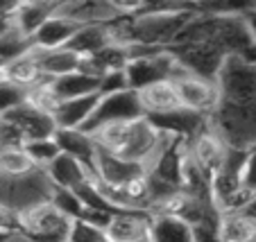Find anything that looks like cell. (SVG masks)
<instances>
[{
  "label": "cell",
  "mask_w": 256,
  "mask_h": 242,
  "mask_svg": "<svg viewBox=\"0 0 256 242\" xmlns=\"http://www.w3.org/2000/svg\"><path fill=\"white\" fill-rule=\"evenodd\" d=\"M10 233H12V231H5V229H0V242H5L7 238H10Z\"/></svg>",
  "instance_id": "40"
},
{
  "label": "cell",
  "mask_w": 256,
  "mask_h": 242,
  "mask_svg": "<svg viewBox=\"0 0 256 242\" xmlns=\"http://www.w3.org/2000/svg\"><path fill=\"white\" fill-rule=\"evenodd\" d=\"M166 50L174 57L179 68L206 79H216L222 61L227 59L222 50L206 39H179Z\"/></svg>",
  "instance_id": "5"
},
{
  "label": "cell",
  "mask_w": 256,
  "mask_h": 242,
  "mask_svg": "<svg viewBox=\"0 0 256 242\" xmlns=\"http://www.w3.org/2000/svg\"><path fill=\"white\" fill-rule=\"evenodd\" d=\"M136 97H138V104L143 109V116H161V113L174 111V109L182 107L174 84L170 79L140 88V91H136Z\"/></svg>",
  "instance_id": "20"
},
{
  "label": "cell",
  "mask_w": 256,
  "mask_h": 242,
  "mask_svg": "<svg viewBox=\"0 0 256 242\" xmlns=\"http://www.w3.org/2000/svg\"><path fill=\"white\" fill-rule=\"evenodd\" d=\"M216 82L222 102L256 109V63L240 54H229L218 70Z\"/></svg>",
  "instance_id": "3"
},
{
  "label": "cell",
  "mask_w": 256,
  "mask_h": 242,
  "mask_svg": "<svg viewBox=\"0 0 256 242\" xmlns=\"http://www.w3.org/2000/svg\"><path fill=\"white\" fill-rule=\"evenodd\" d=\"M23 147L36 168H46V165L57 159V154H59V145L54 143V136L52 138H41V141H30V143H25Z\"/></svg>",
  "instance_id": "30"
},
{
  "label": "cell",
  "mask_w": 256,
  "mask_h": 242,
  "mask_svg": "<svg viewBox=\"0 0 256 242\" xmlns=\"http://www.w3.org/2000/svg\"><path fill=\"white\" fill-rule=\"evenodd\" d=\"M216 236L218 242H256V213L252 209L220 213Z\"/></svg>",
  "instance_id": "14"
},
{
  "label": "cell",
  "mask_w": 256,
  "mask_h": 242,
  "mask_svg": "<svg viewBox=\"0 0 256 242\" xmlns=\"http://www.w3.org/2000/svg\"><path fill=\"white\" fill-rule=\"evenodd\" d=\"M148 170L138 163L122 159L118 154H109V152L98 150V161H96V179L104 181L109 186H125L134 177L143 175Z\"/></svg>",
  "instance_id": "17"
},
{
  "label": "cell",
  "mask_w": 256,
  "mask_h": 242,
  "mask_svg": "<svg viewBox=\"0 0 256 242\" xmlns=\"http://www.w3.org/2000/svg\"><path fill=\"white\" fill-rule=\"evenodd\" d=\"M186 147H188V156L193 159V163L202 170V175L208 181L213 179V175L218 170L222 168L224 156H227V150H229L222 138L208 127V122L190 141H186Z\"/></svg>",
  "instance_id": "10"
},
{
  "label": "cell",
  "mask_w": 256,
  "mask_h": 242,
  "mask_svg": "<svg viewBox=\"0 0 256 242\" xmlns=\"http://www.w3.org/2000/svg\"><path fill=\"white\" fill-rule=\"evenodd\" d=\"M80 27H82V25H78L75 20L64 18V16H59V14H52L32 34L30 43H32V48H39V50L64 48V45H68V41L72 39V34L78 32Z\"/></svg>",
  "instance_id": "19"
},
{
  "label": "cell",
  "mask_w": 256,
  "mask_h": 242,
  "mask_svg": "<svg viewBox=\"0 0 256 242\" xmlns=\"http://www.w3.org/2000/svg\"><path fill=\"white\" fill-rule=\"evenodd\" d=\"M52 91L57 93L59 102L62 100H72V97H82V95H91V93H100V79L91 77L84 73H70L64 77L50 79Z\"/></svg>",
  "instance_id": "26"
},
{
  "label": "cell",
  "mask_w": 256,
  "mask_h": 242,
  "mask_svg": "<svg viewBox=\"0 0 256 242\" xmlns=\"http://www.w3.org/2000/svg\"><path fill=\"white\" fill-rule=\"evenodd\" d=\"M54 9H57V2L52 0H25L16 5L12 14V25L28 39H32V34L54 14Z\"/></svg>",
  "instance_id": "22"
},
{
  "label": "cell",
  "mask_w": 256,
  "mask_h": 242,
  "mask_svg": "<svg viewBox=\"0 0 256 242\" xmlns=\"http://www.w3.org/2000/svg\"><path fill=\"white\" fill-rule=\"evenodd\" d=\"M177 61L168 50H156L150 54H140V57L130 59V63L125 66V79H127V88L132 91H140V88L150 86V84L164 82L170 79L177 70Z\"/></svg>",
  "instance_id": "8"
},
{
  "label": "cell",
  "mask_w": 256,
  "mask_h": 242,
  "mask_svg": "<svg viewBox=\"0 0 256 242\" xmlns=\"http://www.w3.org/2000/svg\"><path fill=\"white\" fill-rule=\"evenodd\" d=\"M5 118L20 131L25 143L41 141V138H52V136L57 134V122H54V118L28 107L25 102L18 104V107H14L12 111H7Z\"/></svg>",
  "instance_id": "11"
},
{
  "label": "cell",
  "mask_w": 256,
  "mask_h": 242,
  "mask_svg": "<svg viewBox=\"0 0 256 242\" xmlns=\"http://www.w3.org/2000/svg\"><path fill=\"white\" fill-rule=\"evenodd\" d=\"M30 48H32L30 39L25 34H20L16 27H10V29H5V32H0V63L7 66V63L14 61L16 57L25 54Z\"/></svg>",
  "instance_id": "29"
},
{
  "label": "cell",
  "mask_w": 256,
  "mask_h": 242,
  "mask_svg": "<svg viewBox=\"0 0 256 242\" xmlns=\"http://www.w3.org/2000/svg\"><path fill=\"white\" fill-rule=\"evenodd\" d=\"M7 75H10V84L20 91H28V88L36 86L39 82H44V75H41V68L36 63V57H34L32 48L25 54L16 57L14 61L7 63Z\"/></svg>",
  "instance_id": "25"
},
{
  "label": "cell",
  "mask_w": 256,
  "mask_h": 242,
  "mask_svg": "<svg viewBox=\"0 0 256 242\" xmlns=\"http://www.w3.org/2000/svg\"><path fill=\"white\" fill-rule=\"evenodd\" d=\"M5 242H32V240H30V238L25 236V233H20V231H12V233H10V238H7Z\"/></svg>",
  "instance_id": "38"
},
{
  "label": "cell",
  "mask_w": 256,
  "mask_h": 242,
  "mask_svg": "<svg viewBox=\"0 0 256 242\" xmlns=\"http://www.w3.org/2000/svg\"><path fill=\"white\" fill-rule=\"evenodd\" d=\"M100 97V93H91V95L72 97V100H62L52 113L57 129H82L93 116Z\"/></svg>",
  "instance_id": "16"
},
{
  "label": "cell",
  "mask_w": 256,
  "mask_h": 242,
  "mask_svg": "<svg viewBox=\"0 0 256 242\" xmlns=\"http://www.w3.org/2000/svg\"><path fill=\"white\" fill-rule=\"evenodd\" d=\"M240 184H242V188H247L250 193L256 195V147L247 150V154H245L242 170H240Z\"/></svg>",
  "instance_id": "34"
},
{
  "label": "cell",
  "mask_w": 256,
  "mask_h": 242,
  "mask_svg": "<svg viewBox=\"0 0 256 242\" xmlns=\"http://www.w3.org/2000/svg\"><path fill=\"white\" fill-rule=\"evenodd\" d=\"M54 143L59 145V152H62V154H68L75 161H80V163L96 177L98 145H96L91 134H86L84 129H57Z\"/></svg>",
  "instance_id": "13"
},
{
  "label": "cell",
  "mask_w": 256,
  "mask_h": 242,
  "mask_svg": "<svg viewBox=\"0 0 256 242\" xmlns=\"http://www.w3.org/2000/svg\"><path fill=\"white\" fill-rule=\"evenodd\" d=\"M72 220L64 215L52 202H41L18 213V231L32 242H68Z\"/></svg>",
  "instance_id": "4"
},
{
  "label": "cell",
  "mask_w": 256,
  "mask_h": 242,
  "mask_svg": "<svg viewBox=\"0 0 256 242\" xmlns=\"http://www.w3.org/2000/svg\"><path fill=\"white\" fill-rule=\"evenodd\" d=\"M0 229L5 231H18V215L14 211H10L7 206L0 204Z\"/></svg>",
  "instance_id": "36"
},
{
  "label": "cell",
  "mask_w": 256,
  "mask_h": 242,
  "mask_svg": "<svg viewBox=\"0 0 256 242\" xmlns=\"http://www.w3.org/2000/svg\"><path fill=\"white\" fill-rule=\"evenodd\" d=\"M2 84H10V75H7L5 63H0V86H2Z\"/></svg>",
  "instance_id": "39"
},
{
  "label": "cell",
  "mask_w": 256,
  "mask_h": 242,
  "mask_svg": "<svg viewBox=\"0 0 256 242\" xmlns=\"http://www.w3.org/2000/svg\"><path fill=\"white\" fill-rule=\"evenodd\" d=\"M36 165L32 163L25 147H0V175L2 177H23Z\"/></svg>",
  "instance_id": "27"
},
{
  "label": "cell",
  "mask_w": 256,
  "mask_h": 242,
  "mask_svg": "<svg viewBox=\"0 0 256 242\" xmlns=\"http://www.w3.org/2000/svg\"><path fill=\"white\" fill-rule=\"evenodd\" d=\"M136 242H152V240H150V236H145V238H140V240H136Z\"/></svg>",
  "instance_id": "41"
},
{
  "label": "cell",
  "mask_w": 256,
  "mask_h": 242,
  "mask_svg": "<svg viewBox=\"0 0 256 242\" xmlns=\"http://www.w3.org/2000/svg\"><path fill=\"white\" fill-rule=\"evenodd\" d=\"M112 43H114L112 23H91V25H82L78 32L72 34V39L68 41L66 48L78 52L80 57H91V54H98L100 50L109 48Z\"/></svg>",
  "instance_id": "23"
},
{
  "label": "cell",
  "mask_w": 256,
  "mask_h": 242,
  "mask_svg": "<svg viewBox=\"0 0 256 242\" xmlns=\"http://www.w3.org/2000/svg\"><path fill=\"white\" fill-rule=\"evenodd\" d=\"M127 88V79L125 73H109L100 79V95H106V93H116V91H125Z\"/></svg>",
  "instance_id": "35"
},
{
  "label": "cell",
  "mask_w": 256,
  "mask_h": 242,
  "mask_svg": "<svg viewBox=\"0 0 256 242\" xmlns=\"http://www.w3.org/2000/svg\"><path fill=\"white\" fill-rule=\"evenodd\" d=\"M50 202H52L64 215H68L70 220H78L84 211L82 199L75 195V190H68V188H57V186H54Z\"/></svg>",
  "instance_id": "31"
},
{
  "label": "cell",
  "mask_w": 256,
  "mask_h": 242,
  "mask_svg": "<svg viewBox=\"0 0 256 242\" xmlns=\"http://www.w3.org/2000/svg\"><path fill=\"white\" fill-rule=\"evenodd\" d=\"M250 209H252V211H254V213H256V199H254V204H252Z\"/></svg>",
  "instance_id": "42"
},
{
  "label": "cell",
  "mask_w": 256,
  "mask_h": 242,
  "mask_svg": "<svg viewBox=\"0 0 256 242\" xmlns=\"http://www.w3.org/2000/svg\"><path fill=\"white\" fill-rule=\"evenodd\" d=\"M148 236L152 242H195V231L188 222L166 215H150Z\"/></svg>",
  "instance_id": "24"
},
{
  "label": "cell",
  "mask_w": 256,
  "mask_h": 242,
  "mask_svg": "<svg viewBox=\"0 0 256 242\" xmlns=\"http://www.w3.org/2000/svg\"><path fill=\"white\" fill-rule=\"evenodd\" d=\"M52 188L54 186L44 168H34L23 177L0 175V204L18 215L41 202H50Z\"/></svg>",
  "instance_id": "2"
},
{
  "label": "cell",
  "mask_w": 256,
  "mask_h": 242,
  "mask_svg": "<svg viewBox=\"0 0 256 242\" xmlns=\"http://www.w3.org/2000/svg\"><path fill=\"white\" fill-rule=\"evenodd\" d=\"M23 100H25V91L12 86V84H2L0 86V116H5L14 107L23 104Z\"/></svg>",
  "instance_id": "33"
},
{
  "label": "cell",
  "mask_w": 256,
  "mask_h": 242,
  "mask_svg": "<svg viewBox=\"0 0 256 242\" xmlns=\"http://www.w3.org/2000/svg\"><path fill=\"white\" fill-rule=\"evenodd\" d=\"M150 233V213L148 211H125L116 213L104 229L109 242H136Z\"/></svg>",
  "instance_id": "15"
},
{
  "label": "cell",
  "mask_w": 256,
  "mask_h": 242,
  "mask_svg": "<svg viewBox=\"0 0 256 242\" xmlns=\"http://www.w3.org/2000/svg\"><path fill=\"white\" fill-rule=\"evenodd\" d=\"M34 57H36V63L41 68V75L46 79H57L64 77V75L78 73L80 63H82V57L78 52H72L70 48H54V50H39L32 48Z\"/></svg>",
  "instance_id": "21"
},
{
  "label": "cell",
  "mask_w": 256,
  "mask_h": 242,
  "mask_svg": "<svg viewBox=\"0 0 256 242\" xmlns=\"http://www.w3.org/2000/svg\"><path fill=\"white\" fill-rule=\"evenodd\" d=\"M150 122L156 127L159 131H164L170 138H182V141H190L198 131H202L206 127L208 118L202 113H195L190 109L179 107L174 111L161 113V116H148Z\"/></svg>",
  "instance_id": "12"
},
{
  "label": "cell",
  "mask_w": 256,
  "mask_h": 242,
  "mask_svg": "<svg viewBox=\"0 0 256 242\" xmlns=\"http://www.w3.org/2000/svg\"><path fill=\"white\" fill-rule=\"evenodd\" d=\"M242 18H245L247 27H250V34H252V39H254L256 43V7L252 5H245V9H242Z\"/></svg>",
  "instance_id": "37"
},
{
  "label": "cell",
  "mask_w": 256,
  "mask_h": 242,
  "mask_svg": "<svg viewBox=\"0 0 256 242\" xmlns=\"http://www.w3.org/2000/svg\"><path fill=\"white\" fill-rule=\"evenodd\" d=\"M44 170H46V175H48V179L52 181V186H57V188L78 190L80 186H84L86 181L96 179L80 161H75L68 154H62V152H59L57 159L50 161Z\"/></svg>",
  "instance_id": "18"
},
{
  "label": "cell",
  "mask_w": 256,
  "mask_h": 242,
  "mask_svg": "<svg viewBox=\"0 0 256 242\" xmlns=\"http://www.w3.org/2000/svg\"><path fill=\"white\" fill-rule=\"evenodd\" d=\"M143 116V109L138 104L136 91L125 88V91L116 93H106L100 97L93 116L88 118V122L82 127L86 134H93L98 127L106 125V122H116V120H136Z\"/></svg>",
  "instance_id": "9"
},
{
  "label": "cell",
  "mask_w": 256,
  "mask_h": 242,
  "mask_svg": "<svg viewBox=\"0 0 256 242\" xmlns=\"http://www.w3.org/2000/svg\"><path fill=\"white\" fill-rule=\"evenodd\" d=\"M106 242H109V240H106Z\"/></svg>",
  "instance_id": "43"
},
{
  "label": "cell",
  "mask_w": 256,
  "mask_h": 242,
  "mask_svg": "<svg viewBox=\"0 0 256 242\" xmlns=\"http://www.w3.org/2000/svg\"><path fill=\"white\" fill-rule=\"evenodd\" d=\"M23 102L28 104V107L36 109V111L52 116L54 109H57V104H59V97H57V93L52 91L50 79H44V82H39L36 86H32V88L25 91V100Z\"/></svg>",
  "instance_id": "28"
},
{
  "label": "cell",
  "mask_w": 256,
  "mask_h": 242,
  "mask_svg": "<svg viewBox=\"0 0 256 242\" xmlns=\"http://www.w3.org/2000/svg\"><path fill=\"white\" fill-rule=\"evenodd\" d=\"M170 82L174 84L179 104L184 109H190V111L208 118L220 104V88H218L216 79L198 77V75L186 73L184 68H177Z\"/></svg>",
  "instance_id": "7"
},
{
  "label": "cell",
  "mask_w": 256,
  "mask_h": 242,
  "mask_svg": "<svg viewBox=\"0 0 256 242\" xmlns=\"http://www.w3.org/2000/svg\"><path fill=\"white\" fill-rule=\"evenodd\" d=\"M208 127L232 150L247 152L256 147V109L222 102L208 116Z\"/></svg>",
  "instance_id": "1"
},
{
  "label": "cell",
  "mask_w": 256,
  "mask_h": 242,
  "mask_svg": "<svg viewBox=\"0 0 256 242\" xmlns=\"http://www.w3.org/2000/svg\"><path fill=\"white\" fill-rule=\"evenodd\" d=\"M170 141H172V138L156 129L150 122V118L140 116V118H136V120H132L127 141H125V145H122V150L118 152V156L132 161V163L143 165V168L148 170Z\"/></svg>",
  "instance_id": "6"
},
{
  "label": "cell",
  "mask_w": 256,
  "mask_h": 242,
  "mask_svg": "<svg viewBox=\"0 0 256 242\" xmlns=\"http://www.w3.org/2000/svg\"><path fill=\"white\" fill-rule=\"evenodd\" d=\"M68 242H106V236L102 229L84 222V220H72Z\"/></svg>",
  "instance_id": "32"
}]
</instances>
